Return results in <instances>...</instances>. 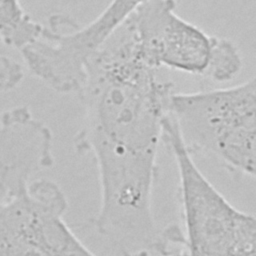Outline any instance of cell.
Listing matches in <instances>:
<instances>
[{"label": "cell", "instance_id": "cell-6", "mask_svg": "<svg viewBox=\"0 0 256 256\" xmlns=\"http://www.w3.org/2000/svg\"><path fill=\"white\" fill-rule=\"evenodd\" d=\"M53 135L26 105L0 116V207L54 164Z\"/></svg>", "mask_w": 256, "mask_h": 256}, {"label": "cell", "instance_id": "cell-7", "mask_svg": "<svg viewBox=\"0 0 256 256\" xmlns=\"http://www.w3.org/2000/svg\"><path fill=\"white\" fill-rule=\"evenodd\" d=\"M44 25L34 20L20 0H0V41L19 52L34 42Z\"/></svg>", "mask_w": 256, "mask_h": 256}, {"label": "cell", "instance_id": "cell-2", "mask_svg": "<svg viewBox=\"0 0 256 256\" xmlns=\"http://www.w3.org/2000/svg\"><path fill=\"white\" fill-rule=\"evenodd\" d=\"M162 142L177 166L183 223L171 256H256V216L233 206L203 175L172 114Z\"/></svg>", "mask_w": 256, "mask_h": 256}, {"label": "cell", "instance_id": "cell-8", "mask_svg": "<svg viewBox=\"0 0 256 256\" xmlns=\"http://www.w3.org/2000/svg\"><path fill=\"white\" fill-rule=\"evenodd\" d=\"M22 66L14 59L0 55V94L14 89L23 79Z\"/></svg>", "mask_w": 256, "mask_h": 256}, {"label": "cell", "instance_id": "cell-3", "mask_svg": "<svg viewBox=\"0 0 256 256\" xmlns=\"http://www.w3.org/2000/svg\"><path fill=\"white\" fill-rule=\"evenodd\" d=\"M171 113L191 153L256 179V75L233 87L175 92Z\"/></svg>", "mask_w": 256, "mask_h": 256}, {"label": "cell", "instance_id": "cell-5", "mask_svg": "<svg viewBox=\"0 0 256 256\" xmlns=\"http://www.w3.org/2000/svg\"><path fill=\"white\" fill-rule=\"evenodd\" d=\"M67 208L58 183L31 181L0 207V256H97L66 223Z\"/></svg>", "mask_w": 256, "mask_h": 256}, {"label": "cell", "instance_id": "cell-1", "mask_svg": "<svg viewBox=\"0 0 256 256\" xmlns=\"http://www.w3.org/2000/svg\"><path fill=\"white\" fill-rule=\"evenodd\" d=\"M144 58L127 19L88 59L76 92L83 107L75 150L95 161L100 206L91 225L120 256L152 252L158 147L175 93Z\"/></svg>", "mask_w": 256, "mask_h": 256}, {"label": "cell", "instance_id": "cell-4", "mask_svg": "<svg viewBox=\"0 0 256 256\" xmlns=\"http://www.w3.org/2000/svg\"><path fill=\"white\" fill-rule=\"evenodd\" d=\"M175 0H146L128 18L145 60L215 82L234 79L242 56L230 39L208 34L176 13Z\"/></svg>", "mask_w": 256, "mask_h": 256}]
</instances>
